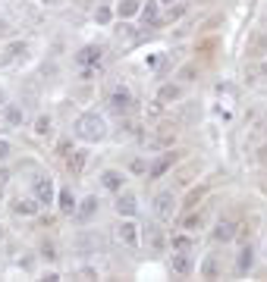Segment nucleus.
Listing matches in <instances>:
<instances>
[{
    "instance_id": "2eb2a0df",
    "label": "nucleus",
    "mask_w": 267,
    "mask_h": 282,
    "mask_svg": "<svg viewBox=\"0 0 267 282\" xmlns=\"http://www.w3.org/2000/svg\"><path fill=\"white\" fill-rule=\"evenodd\" d=\"M138 10H141V4H138V0H123V4L116 7V16H120V19H132Z\"/></svg>"
},
{
    "instance_id": "2f4dec72",
    "label": "nucleus",
    "mask_w": 267,
    "mask_h": 282,
    "mask_svg": "<svg viewBox=\"0 0 267 282\" xmlns=\"http://www.w3.org/2000/svg\"><path fill=\"white\" fill-rule=\"evenodd\" d=\"M7 179H10V173H7V169H0V185H4Z\"/></svg>"
},
{
    "instance_id": "423d86ee",
    "label": "nucleus",
    "mask_w": 267,
    "mask_h": 282,
    "mask_svg": "<svg viewBox=\"0 0 267 282\" xmlns=\"http://www.w3.org/2000/svg\"><path fill=\"white\" fill-rule=\"evenodd\" d=\"M123 182H126V176H123L120 169H104L101 173V185L107 192H123Z\"/></svg>"
},
{
    "instance_id": "f3484780",
    "label": "nucleus",
    "mask_w": 267,
    "mask_h": 282,
    "mask_svg": "<svg viewBox=\"0 0 267 282\" xmlns=\"http://www.w3.org/2000/svg\"><path fill=\"white\" fill-rule=\"evenodd\" d=\"M57 201H60V210H63V213H73V210H76V198H73L69 188H63V192L57 195Z\"/></svg>"
},
{
    "instance_id": "7ed1b4c3",
    "label": "nucleus",
    "mask_w": 267,
    "mask_h": 282,
    "mask_svg": "<svg viewBox=\"0 0 267 282\" xmlns=\"http://www.w3.org/2000/svg\"><path fill=\"white\" fill-rule=\"evenodd\" d=\"M116 238L123 241V244H126V248H138V226L132 223V220H126V223H120L116 226Z\"/></svg>"
},
{
    "instance_id": "9b49d317",
    "label": "nucleus",
    "mask_w": 267,
    "mask_h": 282,
    "mask_svg": "<svg viewBox=\"0 0 267 282\" xmlns=\"http://www.w3.org/2000/svg\"><path fill=\"white\" fill-rule=\"evenodd\" d=\"M38 201H32V198H19V201H16L13 204V213H19V216H35V213H38Z\"/></svg>"
},
{
    "instance_id": "cd10ccee",
    "label": "nucleus",
    "mask_w": 267,
    "mask_h": 282,
    "mask_svg": "<svg viewBox=\"0 0 267 282\" xmlns=\"http://www.w3.org/2000/svg\"><path fill=\"white\" fill-rule=\"evenodd\" d=\"M186 10H189L186 4H180V7H170V13H167V19H170V22H173V19H180V16H183Z\"/></svg>"
},
{
    "instance_id": "c756f323",
    "label": "nucleus",
    "mask_w": 267,
    "mask_h": 282,
    "mask_svg": "<svg viewBox=\"0 0 267 282\" xmlns=\"http://www.w3.org/2000/svg\"><path fill=\"white\" fill-rule=\"evenodd\" d=\"M10 157V141H4V138H0V163H4Z\"/></svg>"
},
{
    "instance_id": "a211bd4d",
    "label": "nucleus",
    "mask_w": 267,
    "mask_h": 282,
    "mask_svg": "<svg viewBox=\"0 0 267 282\" xmlns=\"http://www.w3.org/2000/svg\"><path fill=\"white\" fill-rule=\"evenodd\" d=\"M88 160V150H73V157H69V169H73V176L82 173V166Z\"/></svg>"
},
{
    "instance_id": "b1692460",
    "label": "nucleus",
    "mask_w": 267,
    "mask_h": 282,
    "mask_svg": "<svg viewBox=\"0 0 267 282\" xmlns=\"http://www.w3.org/2000/svg\"><path fill=\"white\" fill-rule=\"evenodd\" d=\"M198 226H201V213H192V216L183 220V229H189V232H195Z\"/></svg>"
},
{
    "instance_id": "f704fd0d",
    "label": "nucleus",
    "mask_w": 267,
    "mask_h": 282,
    "mask_svg": "<svg viewBox=\"0 0 267 282\" xmlns=\"http://www.w3.org/2000/svg\"><path fill=\"white\" fill-rule=\"evenodd\" d=\"M79 4H82V7H88V0H79Z\"/></svg>"
},
{
    "instance_id": "e433bc0d",
    "label": "nucleus",
    "mask_w": 267,
    "mask_h": 282,
    "mask_svg": "<svg viewBox=\"0 0 267 282\" xmlns=\"http://www.w3.org/2000/svg\"><path fill=\"white\" fill-rule=\"evenodd\" d=\"M0 101H4V98H0Z\"/></svg>"
},
{
    "instance_id": "4468645a",
    "label": "nucleus",
    "mask_w": 267,
    "mask_h": 282,
    "mask_svg": "<svg viewBox=\"0 0 267 282\" xmlns=\"http://www.w3.org/2000/svg\"><path fill=\"white\" fill-rule=\"evenodd\" d=\"M255 267V248L252 244H245V248L239 251V273H248Z\"/></svg>"
},
{
    "instance_id": "72a5a7b5",
    "label": "nucleus",
    "mask_w": 267,
    "mask_h": 282,
    "mask_svg": "<svg viewBox=\"0 0 267 282\" xmlns=\"http://www.w3.org/2000/svg\"><path fill=\"white\" fill-rule=\"evenodd\" d=\"M0 241H4V226H0Z\"/></svg>"
},
{
    "instance_id": "9d476101",
    "label": "nucleus",
    "mask_w": 267,
    "mask_h": 282,
    "mask_svg": "<svg viewBox=\"0 0 267 282\" xmlns=\"http://www.w3.org/2000/svg\"><path fill=\"white\" fill-rule=\"evenodd\" d=\"M73 213H76V220H79V223H88V220L98 213V198H85L82 204H76V210H73Z\"/></svg>"
},
{
    "instance_id": "7c9ffc66",
    "label": "nucleus",
    "mask_w": 267,
    "mask_h": 282,
    "mask_svg": "<svg viewBox=\"0 0 267 282\" xmlns=\"http://www.w3.org/2000/svg\"><path fill=\"white\" fill-rule=\"evenodd\" d=\"M192 75H195V66H183V69H180V79H183V82H189Z\"/></svg>"
},
{
    "instance_id": "a878e982",
    "label": "nucleus",
    "mask_w": 267,
    "mask_h": 282,
    "mask_svg": "<svg viewBox=\"0 0 267 282\" xmlns=\"http://www.w3.org/2000/svg\"><path fill=\"white\" fill-rule=\"evenodd\" d=\"M189 244H192V241H189L186 235H176V238H173V248H176V251H189Z\"/></svg>"
},
{
    "instance_id": "c85d7f7f",
    "label": "nucleus",
    "mask_w": 267,
    "mask_h": 282,
    "mask_svg": "<svg viewBox=\"0 0 267 282\" xmlns=\"http://www.w3.org/2000/svg\"><path fill=\"white\" fill-rule=\"evenodd\" d=\"M41 254H44L47 260H57V251H53V244H50V241H44V244H41Z\"/></svg>"
},
{
    "instance_id": "dca6fc26",
    "label": "nucleus",
    "mask_w": 267,
    "mask_h": 282,
    "mask_svg": "<svg viewBox=\"0 0 267 282\" xmlns=\"http://www.w3.org/2000/svg\"><path fill=\"white\" fill-rule=\"evenodd\" d=\"M180 98H183L180 85H164L160 88V104H170V101H180Z\"/></svg>"
},
{
    "instance_id": "0eeeda50",
    "label": "nucleus",
    "mask_w": 267,
    "mask_h": 282,
    "mask_svg": "<svg viewBox=\"0 0 267 282\" xmlns=\"http://www.w3.org/2000/svg\"><path fill=\"white\" fill-rule=\"evenodd\" d=\"M173 163H176V154H160V157L148 166V179H160V176H164Z\"/></svg>"
},
{
    "instance_id": "f8f14e48",
    "label": "nucleus",
    "mask_w": 267,
    "mask_h": 282,
    "mask_svg": "<svg viewBox=\"0 0 267 282\" xmlns=\"http://www.w3.org/2000/svg\"><path fill=\"white\" fill-rule=\"evenodd\" d=\"M214 238H217V241H233V238H236V223H233V220L217 223V229H214Z\"/></svg>"
},
{
    "instance_id": "393cba45",
    "label": "nucleus",
    "mask_w": 267,
    "mask_h": 282,
    "mask_svg": "<svg viewBox=\"0 0 267 282\" xmlns=\"http://www.w3.org/2000/svg\"><path fill=\"white\" fill-rule=\"evenodd\" d=\"M19 53H25V41H16V44L7 47V56H10V60H13V56H19Z\"/></svg>"
},
{
    "instance_id": "5701e85b",
    "label": "nucleus",
    "mask_w": 267,
    "mask_h": 282,
    "mask_svg": "<svg viewBox=\"0 0 267 282\" xmlns=\"http://www.w3.org/2000/svg\"><path fill=\"white\" fill-rule=\"evenodd\" d=\"M35 135H50V116H38V119H35Z\"/></svg>"
},
{
    "instance_id": "473e14b6",
    "label": "nucleus",
    "mask_w": 267,
    "mask_h": 282,
    "mask_svg": "<svg viewBox=\"0 0 267 282\" xmlns=\"http://www.w3.org/2000/svg\"><path fill=\"white\" fill-rule=\"evenodd\" d=\"M157 4H173V0H157Z\"/></svg>"
},
{
    "instance_id": "4be33fe9",
    "label": "nucleus",
    "mask_w": 267,
    "mask_h": 282,
    "mask_svg": "<svg viewBox=\"0 0 267 282\" xmlns=\"http://www.w3.org/2000/svg\"><path fill=\"white\" fill-rule=\"evenodd\" d=\"M22 116H25V113L19 107H7V122L10 126H22Z\"/></svg>"
},
{
    "instance_id": "f257e3e1",
    "label": "nucleus",
    "mask_w": 267,
    "mask_h": 282,
    "mask_svg": "<svg viewBox=\"0 0 267 282\" xmlns=\"http://www.w3.org/2000/svg\"><path fill=\"white\" fill-rule=\"evenodd\" d=\"M76 135L82 141H101L107 135V122L104 116H98V113H82V116L76 119Z\"/></svg>"
},
{
    "instance_id": "6ab92c4d",
    "label": "nucleus",
    "mask_w": 267,
    "mask_h": 282,
    "mask_svg": "<svg viewBox=\"0 0 267 282\" xmlns=\"http://www.w3.org/2000/svg\"><path fill=\"white\" fill-rule=\"evenodd\" d=\"M148 244H151V248H164V244H167L164 232H160L157 226H148Z\"/></svg>"
},
{
    "instance_id": "ddd939ff",
    "label": "nucleus",
    "mask_w": 267,
    "mask_h": 282,
    "mask_svg": "<svg viewBox=\"0 0 267 282\" xmlns=\"http://www.w3.org/2000/svg\"><path fill=\"white\" fill-rule=\"evenodd\" d=\"M170 267H173V273L186 276V273H192V257L189 254H173L170 257Z\"/></svg>"
},
{
    "instance_id": "f03ea898",
    "label": "nucleus",
    "mask_w": 267,
    "mask_h": 282,
    "mask_svg": "<svg viewBox=\"0 0 267 282\" xmlns=\"http://www.w3.org/2000/svg\"><path fill=\"white\" fill-rule=\"evenodd\" d=\"M32 192H35V201L38 204H50L53 201V179L50 176H38L32 182Z\"/></svg>"
},
{
    "instance_id": "6e6552de",
    "label": "nucleus",
    "mask_w": 267,
    "mask_h": 282,
    "mask_svg": "<svg viewBox=\"0 0 267 282\" xmlns=\"http://www.w3.org/2000/svg\"><path fill=\"white\" fill-rule=\"evenodd\" d=\"M101 56H104V50H101V47L88 44V47H82V50L76 53V60H79V66H98V63H101Z\"/></svg>"
},
{
    "instance_id": "20e7f679",
    "label": "nucleus",
    "mask_w": 267,
    "mask_h": 282,
    "mask_svg": "<svg viewBox=\"0 0 267 282\" xmlns=\"http://www.w3.org/2000/svg\"><path fill=\"white\" fill-rule=\"evenodd\" d=\"M110 110H113V113H129V110H132V91H129V88H113V94H110Z\"/></svg>"
},
{
    "instance_id": "bb28decb",
    "label": "nucleus",
    "mask_w": 267,
    "mask_h": 282,
    "mask_svg": "<svg viewBox=\"0 0 267 282\" xmlns=\"http://www.w3.org/2000/svg\"><path fill=\"white\" fill-rule=\"evenodd\" d=\"M95 19H98V22H101V25H107V22H110V10H107V7H98V13H95Z\"/></svg>"
},
{
    "instance_id": "412c9836",
    "label": "nucleus",
    "mask_w": 267,
    "mask_h": 282,
    "mask_svg": "<svg viewBox=\"0 0 267 282\" xmlns=\"http://www.w3.org/2000/svg\"><path fill=\"white\" fill-rule=\"evenodd\" d=\"M201 276H204V279H214V276H217V260H214V257H204V263H201Z\"/></svg>"
},
{
    "instance_id": "c9c22d12",
    "label": "nucleus",
    "mask_w": 267,
    "mask_h": 282,
    "mask_svg": "<svg viewBox=\"0 0 267 282\" xmlns=\"http://www.w3.org/2000/svg\"><path fill=\"white\" fill-rule=\"evenodd\" d=\"M0 201H4V192H0Z\"/></svg>"
},
{
    "instance_id": "39448f33",
    "label": "nucleus",
    "mask_w": 267,
    "mask_h": 282,
    "mask_svg": "<svg viewBox=\"0 0 267 282\" xmlns=\"http://www.w3.org/2000/svg\"><path fill=\"white\" fill-rule=\"evenodd\" d=\"M173 207H176L173 192H160V195L154 198V213H157L160 220H170V216H173Z\"/></svg>"
},
{
    "instance_id": "aec40b11",
    "label": "nucleus",
    "mask_w": 267,
    "mask_h": 282,
    "mask_svg": "<svg viewBox=\"0 0 267 282\" xmlns=\"http://www.w3.org/2000/svg\"><path fill=\"white\" fill-rule=\"evenodd\" d=\"M138 13L145 16V22H151V25H154V22H157V0H148V7H141Z\"/></svg>"
},
{
    "instance_id": "1a4fd4ad",
    "label": "nucleus",
    "mask_w": 267,
    "mask_h": 282,
    "mask_svg": "<svg viewBox=\"0 0 267 282\" xmlns=\"http://www.w3.org/2000/svg\"><path fill=\"white\" fill-rule=\"evenodd\" d=\"M116 213L120 216H135V210H138V204H135V195H129V192H123L120 198H116Z\"/></svg>"
}]
</instances>
